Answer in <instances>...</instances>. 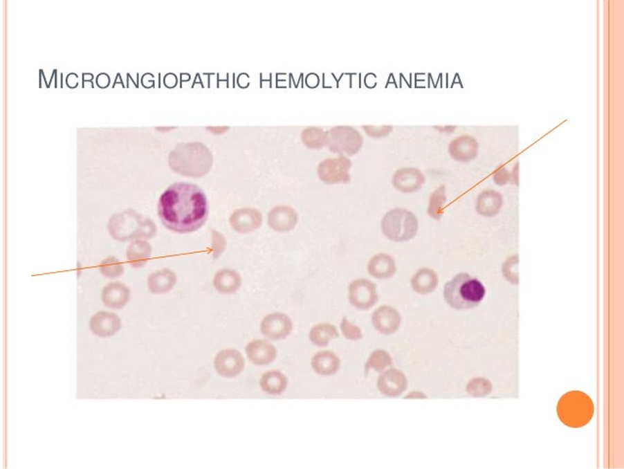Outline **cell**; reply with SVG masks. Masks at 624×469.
<instances>
[{
  "mask_svg": "<svg viewBox=\"0 0 624 469\" xmlns=\"http://www.w3.org/2000/svg\"><path fill=\"white\" fill-rule=\"evenodd\" d=\"M122 327V320L115 313L101 312L92 315L91 319V331L94 335L101 338H108L115 335Z\"/></svg>",
  "mask_w": 624,
  "mask_h": 469,
  "instance_id": "obj_14",
  "label": "cell"
},
{
  "mask_svg": "<svg viewBox=\"0 0 624 469\" xmlns=\"http://www.w3.org/2000/svg\"><path fill=\"white\" fill-rule=\"evenodd\" d=\"M209 131H212V134H221L226 133V131H228L229 128H226V127H216V128H208Z\"/></svg>",
  "mask_w": 624,
  "mask_h": 469,
  "instance_id": "obj_40",
  "label": "cell"
},
{
  "mask_svg": "<svg viewBox=\"0 0 624 469\" xmlns=\"http://www.w3.org/2000/svg\"><path fill=\"white\" fill-rule=\"evenodd\" d=\"M503 275L512 284H519V256L511 257L505 261L502 268Z\"/></svg>",
  "mask_w": 624,
  "mask_h": 469,
  "instance_id": "obj_35",
  "label": "cell"
},
{
  "mask_svg": "<svg viewBox=\"0 0 624 469\" xmlns=\"http://www.w3.org/2000/svg\"><path fill=\"white\" fill-rule=\"evenodd\" d=\"M108 230L113 239L124 242L131 239H151L157 233L154 221L134 210L115 214L108 223Z\"/></svg>",
  "mask_w": 624,
  "mask_h": 469,
  "instance_id": "obj_4",
  "label": "cell"
},
{
  "mask_svg": "<svg viewBox=\"0 0 624 469\" xmlns=\"http://www.w3.org/2000/svg\"><path fill=\"white\" fill-rule=\"evenodd\" d=\"M446 202V186L441 185L432 193L430 198L429 208H428V214L434 220L439 221L443 217V208L444 203Z\"/></svg>",
  "mask_w": 624,
  "mask_h": 469,
  "instance_id": "obj_31",
  "label": "cell"
},
{
  "mask_svg": "<svg viewBox=\"0 0 624 469\" xmlns=\"http://www.w3.org/2000/svg\"><path fill=\"white\" fill-rule=\"evenodd\" d=\"M301 138L306 147L311 149H320L328 145L329 131H325L318 127H309L302 131Z\"/></svg>",
  "mask_w": 624,
  "mask_h": 469,
  "instance_id": "obj_30",
  "label": "cell"
},
{
  "mask_svg": "<svg viewBox=\"0 0 624 469\" xmlns=\"http://www.w3.org/2000/svg\"><path fill=\"white\" fill-rule=\"evenodd\" d=\"M293 327L292 320L286 313H273L261 320V332L271 340H282L292 333Z\"/></svg>",
  "mask_w": 624,
  "mask_h": 469,
  "instance_id": "obj_10",
  "label": "cell"
},
{
  "mask_svg": "<svg viewBox=\"0 0 624 469\" xmlns=\"http://www.w3.org/2000/svg\"><path fill=\"white\" fill-rule=\"evenodd\" d=\"M227 246V242L226 237L221 234V232H217V230H212V258L214 260L219 259V257L221 256V254L226 251Z\"/></svg>",
  "mask_w": 624,
  "mask_h": 469,
  "instance_id": "obj_37",
  "label": "cell"
},
{
  "mask_svg": "<svg viewBox=\"0 0 624 469\" xmlns=\"http://www.w3.org/2000/svg\"><path fill=\"white\" fill-rule=\"evenodd\" d=\"M261 387L266 394L278 396L285 392L288 386L287 377L278 371H267L261 378Z\"/></svg>",
  "mask_w": 624,
  "mask_h": 469,
  "instance_id": "obj_28",
  "label": "cell"
},
{
  "mask_svg": "<svg viewBox=\"0 0 624 469\" xmlns=\"http://www.w3.org/2000/svg\"><path fill=\"white\" fill-rule=\"evenodd\" d=\"M99 270L103 277L108 278L120 277L125 273V267L122 261L113 256L104 259L99 266Z\"/></svg>",
  "mask_w": 624,
  "mask_h": 469,
  "instance_id": "obj_33",
  "label": "cell"
},
{
  "mask_svg": "<svg viewBox=\"0 0 624 469\" xmlns=\"http://www.w3.org/2000/svg\"><path fill=\"white\" fill-rule=\"evenodd\" d=\"M311 367L319 376H333L339 371L340 360L335 353L321 351L312 358Z\"/></svg>",
  "mask_w": 624,
  "mask_h": 469,
  "instance_id": "obj_24",
  "label": "cell"
},
{
  "mask_svg": "<svg viewBox=\"0 0 624 469\" xmlns=\"http://www.w3.org/2000/svg\"><path fill=\"white\" fill-rule=\"evenodd\" d=\"M214 157L201 142L181 143L170 152L169 165L174 173L189 178H201L209 173Z\"/></svg>",
  "mask_w": 624,
  "mask_h": 469,
  "instance_id": "obj_2",
  "label": "cell"
},
{
  "mask_svg": "<svg viewBox=\"0 0 624 469\" xmlns=\"http://www.w3.org/2000/svg\"><path fill=\"white\" fill-rule=\"evenodd\" d=\"M214 288L219 293L229 294L236 293L242 285V277L236 270L226 268L219 270L212 280Z\"/></svg>",
  "mask_w": 624,
  "mask_h": 469,
  "instance_id": "obj_23",
  "label": "cell"
},
{
  "mask_svg": "<svg viewBox=\"0 0 624 469\" xmlns=\"http://www.w3.org/2000/svg\"><path fill=\"white\" fill-rule=\"evenodd\" d=\"M340 331L342 332V335L349 339V340L358 341L363 339V337L361 329L356 327V324H352L351 322H349L347 318H344L342 322H340Z\"/></svg>",
  "mask_w": 624,
  "mask_h": 469,
  "instance_id": "obj_36",
  "label": "cell"
},
{
  "mask_svg": "<svg viewBox=\"0 0 624 469\" xmlns=\"http://www.w3.org/2000/svg\"><path fill=\"white\" fill-rule=\"evenodd\" d=\"M363 129L371 138H382L389 136L394 128L392 126H363Z\"/></svg>",
  "mask_w": 624,
  "mask_h": 469,
  "instance_id": "obj_38",
  "label": "cell"
},
{
  "mask_svg": "<svg viewBox=\"0 0 624 469\" xmlns=\"http://www.w3.org/2000/svg\"><path fill=\"white\" fill-rule=\"evenodd\" d=\"M380 226L385 237L392 241L405 242L416 237L419 223L412 212L403 208H396L385 214Z\"/></svg>",
  "mask_w": 624,
  "mask_h": 469,
  "instance_id": "obj_6",
  "label": "cell"
},
{
  "mask_svg": "<svg viewBox=\"0 0 624 469\" xmlns=\"http://www.w3.org/2000/svg\"><path fill=\"white\" fill-rule=\"evenodd\" d=\"M339 337L335 325L319 324L314 325L309 332V340L318 347H326L331 341Z\"/></svg>",
  "mask_w": 624,
  "mask_h": 469,
  "instance_id": "obj_29",
  "label": "cell"
},
{
  "mask_svg": "<svg viewBox=\"0 0 624 469\" xmlns=\"http://www.w3.org/2000/svg\"><path fill=\"white\" fill-rule=\"evenodd\" d=\"M448 151L450 156L456 161L467 163L477 156L479 143L476 138L464 134L451 141Z\"/></svg>",
  "mask_w": 624,
  "mask_h": 469,
  "instance_id": "obj_18",
  "label": "cell"
},
{
  "mask_svg": "<svg viewBox=\"0 0 624 469\" xmlns=\"http://www.w3.org/2000/svg\"><path fill=\"white\" fill-rule=\"evenodd\" d=\"M493 390V384L486 378L477 377V378L472 379L467 385L468 394L475 398L486 397L490 394Z\"/></svg>",
  "mask_w": 624,
  "mask_h": 469,
  "instance_id": "obj_34",
  "label": "cell"
},
{
  "mask_svg": "<svg viewBox=\"0 0 624 469\" xmlns=\"http://www.w3.org/2000/svg\"><path fill=\"white\" fill-rule=\"evenodd\" d=\"M152 255V246L146 240L134 239L127 250V259L132 268H139L147 264Z\"/></svg>",
  "mask_w": 624,
  "mask_h": 469,
  "instance_id": "obj_25",
  "label": "cell"
},
{
  "mask_svg": "<svg viewBox=\"0 0 624 469\" xmlns=\"http://www.w3.org/2000/svg\"><path fill=\"white\" fill-rule=\"evenodd\" d=\"M248 359L255 365L271 364L277 357V350L270 342L257 339L250 342L246 347Z\"/></svg>",
  "mask_w": 624,
  "mask_h": 469,
  "instance_id": "obj_19",
  "label": "cell"
},
{
  "mask_svg": "<svg viewBox=\"0 0 624 469\" xmlns=\"http://www.w3.org/2000/svg\"><path fill=\"white\" fill-rule=\"evenodd\" d=\"M594 414V404L587 395L579 391H571L561 398L558 404V416L562 423L569 427H582Z\"/></svg>",
  "mask_w": 624,
  "mask_h": 469,
  "instance_id": "obj_5",
  "label": "cell"
},
{
  "mask_svg": "<svg viewBox=\"0 0 624 469\" xmlns=\"http://www.w3.org/2000/svg\"><path fill=\"white\" fill-rule=\"evenodd\" d=\"M425 183V176L420 169L403 168L397 169L392 178V185L399 192L412 193L421 190Z\"/></svg>",
  "mask_w": 624,
  "mask_h": 469,
  "instance_id": "obj_17",
  "label": "cell"
},
{
  "mask_svg": "<svg viewBox=\"0 0 624 469\" xmlns=\"http://www.w3.org/2000/svg\"><path fill=\"white\" fill-rule=\"evenodd\" d=\"M177 277L176 273L169 268L157 270L149 275L147 285L149 291L152 294L169 293L176 286Z\"/></svg>",
  "mask_w": 624,
  "mask_h": 469,
  "instance_id": "obj_22",
  "label": "cell"
},
{
  "mask_svg": "<svg viewBox=\"0 0 624 469\" xmlns=\"http://www.w3.org/2000/svg\"><path fill=\"white\" fill-rule=\"evenodd\" d=\"M214 369L219 376L234 378L244 371V357L235 349H226L217 353L214 359Z\"/></svg>",
  "mask_w": 624,
  "mask_h": 469,
  "instance_id": "obj_11",
  "label": "cell"
},
{
  "mask_svg": "<svg viewBox=\"0 0 624 469\" xmlns=\"http://www.w3.org/2000/svg\"><path fill=\"white\" fill-rule=\"evenodd\" d=\"M494 181L497 185H505L508 181V173L505 171V169H500L499 171L496 172L495 174H494Z\"/></svg>",
  "mask_w": 624,
  "mask_h": 469,
  "instance_id": "obj_39",
  "label": "cell"
},
{
  "mask_svg": "<svg viewBox=\"0 0 624 469\" xmlns=\"http://www.w3.org/2000/svg\"><path fill=\"white\" fill-rule=\"evenodd\" d=\"M349 300L358 310H369L379 300L377 286L365 278L354 280L349 286Z\"/></svg>",
  "mask_w": 624,
  "mask_h": 469,
  "instance_id": "obj_9",
  "label": "cell"
},
{
  "mask_svg": "<svg viewBox=\"0 0 624 469\" xmlns=\"http://www.w3.org/2000/svg\"><path fill=\"white\" fill-rule=\"evenodd\" d=\"M231 228L235 232L246 234L259 230L262 225V214L259 210L242 208L236 210L229 219Z\"/></svg>",
  "mask_w": 624,
  "mask_h": 469,
  "instance_id": "obj_13",
  "label": "cell"
},
{
  "mask_svg": "<svg viewBox=\"0 0 624 469\" xmlns=\"http://www.w3.org/2000/svg\"><path fill=\"white\" fill-rule=\"evenodd\" d=\"M405 398H416V399H420V398H427V396L421 392H412L410 393V394L405 396Z\"/></svg>",
  "mask_w": 624,
  "mask_h": 469,
  "instance_id": "obj_41",
  "label": "cell"
},
{
  "mask_svg": "<svg viewBox=\"0 0 624 469\" xmlns=\"http://www.w3.org/2000/svg\"><path fill=\"white\" fill-rule=\"evenodd\" d=\"M352 163L349 158L340 155L339 157L329 158L319 163L318 173L319 178L327 185L349 183L351 181Z\"/></svg>",
  "mask_w": 624,
  "mask_h": 469,
  "instance_id": "obj_8",
  "label": "cell"
},
{
  "mask_svg": "<svg viewBox=\"0 0 624 469\" xmlns=\"http://www.w3.org/2000/svg\"><path fill=\"white\" fill-rule=\"evenodd\" d=\"M486 296V287L469 273H458L444 285L446 303L455 310H471L477 307Z\"/></svg>",
  "mask_w": 624,
  "mask_h": 469,
  "instance_id": "obj_3",
  "label": "cell"
},
{
  "mask_svg": "<svg viewBox=\"0 0 624 469\" xmlns=\"http://www.w3.org/2000/svg\"><path fill=\"white\" fill-rule=\"evenodd\" d=\"M396 272V261L387 254L380 253L373 256L368 263V273L378 279H387Z\"/></svg>",
  "mask_w": 624,
  "mask_h": 469,
  "instance_id": "obj_21",
  "label": "cell"
},
{
  "mask_svg": "<svg viewBox=\"0 0 624 469\" xmlns=\"http://www.w3.org/2000/svg\"><path fill=\"white\" fill-rule=\"evenodd\" d=\"M327 145L336 154L354 156L363 148V138L354 127L338 126L330 129Z\"/></svg>",
  "mask_w": 624,
  "mask_h": 469,
  "instance_id": "obj_7",
  "label": "cell"
},
{
  "mask_svg": "<svg viewBox=\"0 0 624 469\" xmlns=\"http://www.w3.org/2000/svg\"><path fill=\"white\" fill-rule=\"evenodd\" d=\"M502 207V196L494 190H486L477 199V213L484 217H494L499 213Z\"/></svg>",
  "mask_w": 624,
  "mask_h": 469,
  "instance_id": "obj_27",
  "label": "cell"
},
{
  "mask_svg": "<svg viewBox=\"0 0 624 469\" xmlns=\"http://www.w3.org/2000/svg\"><path fill=\"white\" fill-rule=\"evenodd\" d=\"M101 298L106 307L120 310L129 303L131 289L122 282H111L104 287Z\"/></svg>",
  "mask_w": 624,
  "mask_h": 469,
  "instance_id": "obj_20",
  "label": "cell"
},
{
  "mask_svg": "<svg viewBox=\"0 0 624 469\" xmlns=\"http://www.w3.org/2000/svg\"><path fill=\"white\" fill-rule=\"evenodd\" d=\"M267 221L271 230L277 232H289L297 225L299 214L292 207L279 205L270 210Z\"/></svg>",
  "mask_w": 624,
  "mask_h": 469,
  "instance_id": "obj_12",
  "label": "cell"
},
{
  "mask_svg": "<svg viewBox=\"0 0 624 469\" xmlns=\"http://www.w3.org/2000/svg\"><path fill=\"white\" fill-rule=\"evenodd\" d=\"M158 214L163 225L177 233L200 230L209 217V203L200 186L177 183L160 195Z\"/></svg>",
  "mask_w": 624,
  "mask_h": 469,
  "instance_id": "obj_1",
  "label": "cell"
},
{
  "mask_svg": "<svg viewBox=\"0 0 624 469\" xmlns=\"http://www.w3.org/2000/svg\"><path fill=\"white\" fill-rule=\"evenodd\" d=\"M439 284V277L431 268H421L411 279V286L421 295L432 293Z\"/></svg>",
  "mask_w": 624,
  "mask_h": 469,
  "instance_id": "obj_26",
  "label": "cell"
},
{
  "mask_svg": "<svg viewBox=\"0 0 624 469\" xmlns=\"http://www.w3.org/2000/svg\"><path fill=\"white\" fill-rule=\"evenodd\" d=\"M392 360L389 353L384 350H376L371 353L366 364V369L374 371H383L392 367Z\"/></svg>",
  "mask_w": 624,
  "mask_h": 469,
  "instance_id": "obj_32",
  "label": "cell"
},
{
  "mask_svg": "<svg viewBox=\"0 0 624 469\" xmlns=\"http://www.w3.org/2000/svg\"><path fill=\"white\" fill-rule=\"evenodd\" d=\"M377 386L382 394L387 397H398L407 388V379L403 372L396 369H387L380 374Z\"/></svg>",
  "mask_w": 624,
  "mask_h": 469,
  "instance_id": "obj_16",
  "label": "cell"
},
{
  "mask_svg": "<svg viewBox=\"0 0 624 469\" xmlns=\"http://www.w3.org/2000/svg\"><path fill=\"white\" fill-rule=\"evenodd\" d=\"M372 324L376 331L384 335H392L398 331L401 324V317L396 309L389 306H382L373 313Z\"/></svg>",
  "mask_w": 624,
  "mask_h": 469,
  "instance_id": "obj_15",
  "label": "cell"
}]
</instances>
